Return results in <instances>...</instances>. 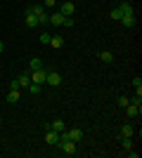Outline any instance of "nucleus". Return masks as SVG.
I'll return each instance as SVG.
<instances>
[{
  "mask_svg": "<svg viewBox=\"0 0 142 158\" xmlns=\"http://www.w3.org/2000/svg\"><path fill=\"white\" fill-rule=\"evenodd\" d=\"M111 19L121 21L126 28H133V26L137 24V14H135V7H133V2H128V0L118 2V5L111 10Z\"/></svg>",
  "mask_w": 142,
  "mask_h": 158,
  "instance_id": "1",
  "label": "nucleus"
},
{
  "mask_svg": "<svg viewBox=\"0 0 142 158\" xmlns=\"http://www.w3.org/2000/svg\"><path fill=\"white\" fill-rule=\"evenodd\" d=\"M28 10L38 17V24H43V26H45V24H50V14H47V10H45L43 5H31Z\"/></svg>",
  "mask_w": 142,
  "mask_h": 158,
  "instance_id": "2",
  "label": "nucleus"
},
{
  "mask_svg": "<svg viewBox=\"0 0 142 158\" xmlns=\"http://www.w3.org/2000/svg\"><path fill=\"white\" fill-rule=\"evenodd\" d=\"M28 85H31V76H28V73H21V76H17V78L10 83V87H17V90H21V87L26 90Z\"/></svg>",
  "mask_w": 142,
  "mask_h": 158,
  "instance_id": "3",
  "label": "nucleus"
},
{
  "mask_svg": "<svg viewBox=\"0 0 142 158\" xmlns=\"http://www.w3.org/2000/svg\"><path fill=\"white\" fill-rule=\"evenodd\" d=\"M28 76H31V83H38V85H43V83H45L47 71H45V69H36V71H31Z\"/></svg>",
  "mask_w": 142,
  "mask_h": 158,
  "instance_id": "4",
  "label": "nucleus"
},
{
  "mask_svg": "<svg viewBox=\"0 0 142 158\" xmlns=\"http://www.w3.org/2000/svg\"><path fill=\"white\" fill-rule=\"evenodd\" d=\"M45 83H47V85H52V87L62 85V73H57V71H47V76H45Z\"/></svg>",
  "mask_w": 142,
  "mask_h": 158,
  "instance_id": "5",
  "label": "nucleus"
},
{
  "mask_svg": "<svg viewBox=\"0 0 142 158\" xmlns=\"http://www.w3.org/2000/svg\"><path fill=\"white\" fill-rule=\"evenodd\" d=\"M57 146H59L67 156H74V153H76V142H71V139H64V142H59Z\"/></svg>",
  "mask_w": 142,
  "mask_h": 158,
  "instance_id": "6",
  "label": "nucleus"
},
{
  "mask_svg": "<svg viewBox=\"0 0 142 158\" xmlns=\"http://www.w3.org/2000/svg\"><path fill=\"white\" fill-rule=\"evenodd\" d=\"M24 24H26V28H36L38 26V17H36L28 7H26V12H24Z\"/></svg>",
  "mask_w": 142,
  "mask_h": 158,
  "instance_id": "7",
  "label": "nucleus"
},
{
  "mask_svg": "<svg viewBox=\"0 0 142 158\" xmlns=\"http://www.w3.org/2000/svg\"><path fill=\"white\" fill-rule=\"evenodd\" d=\"M45 144H47V146H57V144H59V132L45 130Z\"/></svg>",
  "mask_w": 142,
  "mask_h": 158,
  "instance_id": "8",
  "label": "nucleus"
},
{
  "mask_svg": "<svg viewBox=\"0 0 142 158\" xmlns=\"http://www.w3.org/2000/svg\"><path fill=\"white\" fill-rule=\"evenodd\" d=\"M74 12H76V5H74V2H62L59 14H64V17H74Z\"/></svg>",
  "mask_w": 142,
  "mask_h": 158,
  "instance_id": "9",
  "label": "nucleus"
},
{
  "mask_svg": "<svg viewBox=\"0 0 142 158\" xmlns=\"http://www.w3.org/2000/svg\"><path fill=\"white\" fill-rule=\"evenodd\" d=\"M67 137L71 139V142H76V144H78V142L83 139V132H81V127H74V130H67Z\"/></svg>",
  "mask_w": 142,
  "mask_h": 158,
  "instance_id": "10",
  "label": "nucleus"
},
{
  "mask_svg": "<svg viewBox=\"0 0 142 158\" xmlns=\"http://www.w3.org/2000/svg\"><path fill=\"white\" fill-rule=\"evenodd\" d=\"M21 97V92L17 90V87H10V92H7V104H17Z\"/></svg>",
  "mask_w": 142,
  "mask_h": 158,
  "instance_id": "11",
  "label": "nucleus"
},
{
  "mask_svg": "<svg viewBox=\"0 0 142 158\" xmlns=\"http://www.w3.org/2000/svg\"><path fill=\"white\" fill-rule=\"evenodd\" d=\"M126 116H128L130 120L137 118V116H140V106H137V104H128V106H126Z\"/></svg>",
  "mask_w": 142,
  "mask_h": 158,
  "instance_id": "12",
  "label": "nucleus"
},
{
  "mask_svg": "<svg viewBox=\"0 0 142 158\" xmlns=\"http://www.w3.org/2000/svg\"><path fill=\"white\" fill-rule=\"evenodd\" d=\"M64 19H67V17H64V14H59V12L50 14V24H52V26H64Z\"/></svg>",
  "mask_w": 142,
  "mask_h": 158,
  "instance_id": "13",
  "label": "nucleus"
},
{
  "mask_svg": "<svg viewBox=\"0 0 142 158\" xmlns=\"http://www.w3.org/2000/svg\"><path fill=\"white\" fill-rule=\"evenodd\" d=\"M118 135H121V137H133V135H135V127L130 125V123H126V125L121 127V132H118Z\"/></svg>",
  "mask_w": 142,
  "mask_h": 158,
  "instance_id": "14",
  "label": "nucleus"
},
{
  "mask_svg": "<svg viewBox=\"0 0 142 158\" xmlns=\"http://www.w3.org/2000/svg\"><path fill=\"white\" fill-rule=\"evenodd\" d=\"M50 130H54V132H64L67 130V125H64V120H52V123H50Z\"/></svg>",
  "mask_w": 142,
  "mask_h": 158,
  "instance_id": "15",
  "label": "nucleus"
},
{
  "mask_svg": "<svg viewBox=\"0 0 142 158\" xmlns=\"http://www.w3.org/2000/svg\"><path fill=\"white\" fill-rule=\"evenodd\" d=\"M100 59L104 61V64H111V61H114V54L109 52V50H102V52H100Z\"/></svg>",
  "mask_w": 142,
  "mask_h": 158,
  "instance_id": "16",
  "label": "nucleus"
},
{
  "mask_svg": "<svg viewBox=\"0 0 142 158\" xmlns=\"http://www.w3.org/2000/svg\"><path fill=\"white\" fill-rule=\"evenodd\" d=\"M130 104H142V87H135V94H133V99H130Z\"/></svg>",
  "mask_w": 142,
  "mask_h": 158,
  "instance_id": "17",
  "label": "nucleus"
},
{
  "mask_svg": "<svg viewBox=\"0 0 142 158\" xmlns=\"http://www.w3.org/2000/svg\"><path fill=\"white\" fill-rule=\"evenodd\" d=\"M50 45H52L54 50H59V47L64 45V38H59V35H52V38H50Z\"/></svg>",
  "mask_w": 142,
  "mask_h": 158,
  "instance_id": "18",
  "label": "nucleus"
},
{
  "mask_svg": "<svg viewBox=\"0 0 142 158\" xmlns=\"http://www.w3.org/2000/svg\"><path fill=\"white\" fill-rule=\"evenodd\" d=\"M28 69H31V71H36V69H43V61L38 59V57H33V59L28 61Z\"/></svg>",
  "mask_w": 142,
  "mask_h": 158,
  "instance_id": "19",
  "label": "nucleus"
},
{
  "mask_svg": "<svg viewBox=\"0 0 142 158\" xmlns=\"http://www.w3.org/2000/svg\"><path fill=\"white\" fill-rule=\"evenodd\" d=\"M121 146L128 151V149H133V137H121Z\"/></svg>",
  "mask_w": 142,
  "mask_h": 158,
  "instance_id": "20",
  "label": "nucleus"
},
{
  "mask_svg": "<svg viewBox=\"0 0 142 158\" xmlns=\"http://www.w3.org/2000/svg\"><path fill=\"white\" fill-rule=\"evenodd\" d=\"M41 87H43V85H38V83H31V85H28L26 90H28L31 94H38V92H41Z\"/></svg>",
  "mask_w": 142,
  "mask_h": 158,
  "instance_id": "21",
  "label": "nucleus"
},
{
  "mask_svg": "<svg viewBox=\"0 0 142 158\" xmlns=\"http://www.w3.org/2000/svg\"><path fill=\"white\" fill-rule=\"evenodd\" d=\"M50 38H52V35H50V33H45V31H43V33H41V38H38V40H41L43 45H50Z\"/></svg>",
  "mask_w": 142,
  "mask_h": 158,
  "instance_id": "22",
  "label": "nucleus"
},
{
  "mask_svg": "<svg viewBox=\"0 0 142 158\" xmlns=\"http://www.w3.org/2000/svg\"><path fill=\"white\" fill-rule=\"evenodd\" d=\"M128 104H130V99H128V97H118V106H121V109H126Z\"/></svg>",
  "mask_w": 142,
  "mask_h": 158,
  "instance_id": "23",
  "label": "nucleus"
},
{
  "mask_svg": "<svg viewBox=\"0 0 142 158\" xmlns=\"http://www.w3.org/2000/svg\"><path fill=\"white\" fill-rule=\"evenodd\" d=\"M133 87H142V76H135V78H133Z\"/></svg>",
  "mask_w": 142,
  "mask_h": 158,
  "instance_id": "24",
  "label": "nucleus"
},
{
  "mask_svg": "<svg viewBox=\"0 0 142 158\" xmlns=\"http://www.w3.org/2000/svg\"><path fill=\"white\" fill-rule=\"evenodd\" d=\"M54 5H57V0H45V5H43V7L47 10V7H54Z\"/></svg>",
  "mask_w": 142,
  "mask_h": 158,
  "instance_id": "25",
  "label": "nucleus"
},
{
  "mask_svg": "<svg viewBox=\"0 0 142 158\" xmlns=\"http://www.w3.org/2000/svg\"><path fill=\"white\" fill-rule=\"evenodd\" d=\"M64 26L71 28V26H74V19H71V17H67V19H64Z\"/></svg>",
  "mask_w": 142,
  "mask_h": 158,
  "instance_id": "26",
  "label": "nucleus"
},
{
  "mask_svg": "<svg viewBox=\"0 0 142 158\" xmlns=\"http://www.w3.org/2000/svg\"><path fill=\"white\" fill-rule=\"evenodd\" d=\"M5 52V43H2V40H0V54Z\"/></svg>",
  "mask_w": 142,
  "mask_h": 158,
  "instance_id": "27",
  "label": "nucleus"
},
{
  "mask_svg": "<svg viewBox=\"0 0 142 158\" xmlns=\"http://www.w3.org/2000/svg\"><path fill=\"white\" fill-rule=\"evenodd\" d=\"M0 125H2V116H0Z\"/></svg>",
  "mask_w": 142,
  "mask_h": 158,
  "instance_id": "28",
  "label": "nucleus"
}]
</instances>
